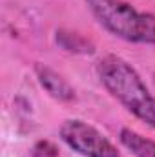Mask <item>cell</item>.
Masks as SVG:
<instances>
[{"instance_id":"4","label":"cell","mask_w":155,"mask_h":157,"mask_svg":"<svg viewBox=\"0 0 155 157\" xmlns=\"http://www.w3.org/2000/svg\"><path fill=\"white\" fill-rule=\"evenodd\" d=\"M35 73L39 78L40 86L57 101L60 102H70L75 99V90L70 86V82L62 75H59L57 71H53L51 68L44 66V64H37L35 66Z\"/></svg>"},{"instance_id":"3","label":"cell","mask_w":155,"mask_h":157,"mask_svg":"<svg viewBox=\"0 0 155 157\" xmlns=\"http://www.w3.org/2000/svg\"><path fill=\"white\" fill-rule=\"evenodd\" d=\"M62 141L84 157H120L117 148L91 124L70 119L60 126Z\"/></svg>"},{"instance_id":"1","label":"cell","mask_w":155,"mask_h":157,"mask_svg":"<svg viewBox=\"0 0 155 157\" xmlns=\"http://www.w3.org/2000/svg\"><path fill=\"white\" fill-rule=\"evenodd\" d=\"M102 86L137 119L155 130V97L130 62L117 55H106L97 64Z\"/></svg>"},{"instance_id":"7","label":"cell","mask_w":155,"mask_h":157,"mask_svg":"<svg viewBox=\"0 0 155 157\" xmlns=\"http://www.w3.org/2000/svg\"><path fill=\"white\" fill-rule=\"evenodd\" d=\"M31 157H59V148L51 141H39L31 150Z\"/></svg>"},{"instance_id":"5","label":"cell","mask_w":155,"mask_h":157,"mask_svg":"<svg viewBox=\"0 0 155 157\" xmlns=\"http://www.w3.org/2000/svg\"><path fill=\"white\" fill-rule=\"evenodd\" d=\"M119 141L135 157H155V141L133 132V130H130V128L120 130Z\"/></svg>"},{"instance_id":"2","label":"cell","mask_w":155,"mask_h":157,"mask_svg":"<svg viewBox=\"0 0 155 157\" xmlns=\"http://www.w3.org/2000/svg\"><path fill=\"white\" fill-rule=\"evenodd\" d=\"M97 22L113 37L135 42L155 44V17L137 11L122 0H86Z\"/></svg>"},{"instance_id":"6","label":"cell","mask_w":155,"mask_h":157,"mask_svg":"<svg viewBox=\"0 0 155 157\" xmlns=\"http://www.w3.org/2000/svg\"><path fill=\"white\" fill-rule=\"evenodd\" d=\"M57 44L70 51V53H80V55H91L95 51V46L88 39H84L78 33H71L66 29H59L57 31Z\"/></svg>"}]
</instances>
